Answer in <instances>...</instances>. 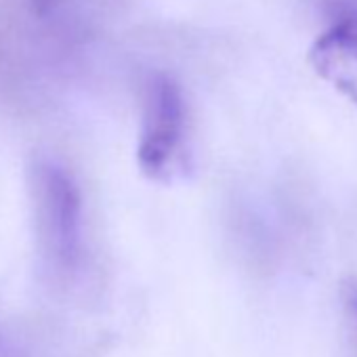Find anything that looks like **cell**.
I'll use <instances>...</instances> for the list:
<instances>
[{
  "label": "cell",
  "instance_id": "1",
  "mask_svg": "<svg viewBox=\"0 0 357 357\" xmlns=\"http://www.w3.org/2000/svg\"><path fill=\"white\" fill-rule=\"evenodd\" d=\"M30 196L40 259L55 280L68 282L84 255L80 190L63 166L38 160L30 168Z\"/></svg>",
  "mask_w": 357,
  "mask_h": 357
},
{
  "label": "cell",
  "instance_id": "2",
  "mask_svg": "<svg viewBox=\"0 0 357 357\" xmlns=\"http://www.w3.org/2000/svg\"><path fill=\"white\" fill-rule=\"evenodd\" d=\"M185 139V99L166 74H153L145 86L143 126L137 145L139 168L151 178L170 176Z\"/></svg>",
  "mask_w": 357,
  "mask_h": 357
},
{
  "label": "cell",
  "instance_id": "3",
  "mask_svg": "<svg viewBox=\"0 0 357 357\" xmlns=\"http://www.w3.org/2000/svg\"><path fill=\"white\" fill-rule=\"evenodd\" d=\"M315 74L357 105V17L326 30L309 49Z\"/></svg>",
  "mask_w": 357,
  "mask_h": 357
},
{
  "label": "cell",
  "instance_id": "4",
  "mask_svg": "<svg viewBox=\"0 0 357 357\" xmlns=\"http://www.w3.org/2000/svg\"><path fill=\"white\" fill-rule=\"evenodd\" d=\"M340 315L349 344V357H357V278L340 282Z\"/></svg>",
  "mask_w": 357,
  "mask_h": 357
},
{
  "label": "cell",
  "instance_id": "5",
  "mask_svg": "<svg viewBox=\"0 0 357 357\" xmlns=\"http://www.w3.org/2000/svg\"><path fill=\"white\" fill-rule=\"evenodd\" d=\"M30 3H32L34 11H36L38 15H45V13H49V11L55 7L57 0H30Z\"/></svg>",
  "mask_w": 357,
  "mask_h": 357
}]
</instances>
